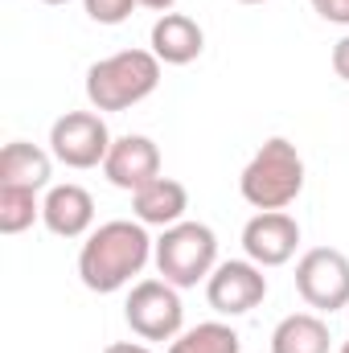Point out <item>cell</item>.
<instances>
[{"instance_id":"cell-18","label":"cell","mask_w":349,"mask_h":353,"mask_svg":"<svg viewBox=\"0 0 349 353\" xmlns=\"http://www.w3.org/2000/svg\"><path fill=\"white\" fill-rule=\"evenodd\" d=\"M83 8L94 25H123L132 8H140V0H83Z\"/></svg>"},{"instance_id":"cell-7","label":"cell","mask_w":349,"mask_h":353,"mask_svg":"<svg viewBox=\"0 0 349 353\" xmlns=\"http://www.w3.org/2000/svg\"><path fill=\"white\" fill-rule=\"evenodd\" d=\"M296 292L312 312H337L349 304V255L337 247H312L296 263Z\"/></svg>"},{"instance_id":"cell-15","label":"cell","mask_w":349,"mask_h":353,"mask_svg":"<svg viewBox=\"0 0 349 353\" xmlns=\"http://www.w3.org/2000/svg\"><path fill=\"white\" fill-rule=\"evenodd\" d=\"M329 341L321 312H292L271 329V353H329Z\"/></svg>"},{"instance_id":"cell-14","label":"cell","mask_w":349,"mask_h":353,"mask_svg":"<svg viewBox=\"0 0 349 353\" xmlns=\"http://www.w3.org/2000/svg\"><path fill=\"white\" fill-rule=\"evenodd\" d=\"M54 176V152L29 144V140H12L0 152V185H17V189H50Z\"/></svg>"},{"instance_id":"cell-6","label":"cell","mask_w":349,"mask_h":353,"mask_svg":"<svg viewBox=\"0 0 349 353\" xmlns=\"http://www.w3.org/2000/svg\"><path fill=\"white\" fill-rule=\"evenodd\" d=\"M115 136L107 132V119L99 111H66L50 128V152L66 169H99L111 152Z\"/></svg>"},{"instance_id":"cell-2","label":"cell","mask_w":349,"mask_h":353,"mask_svg":"<svg viewBox=\"0 0 349 353\" xmlns=\"http://www.w3.org/2000/svg\"><path fill=\"white\" fill-rule=\"evenodd\" d=\"M239 193L255 210H288L304 193V157L288 136L263 140L239 176Z\"/></svg>"},{"instance_id":"cell-21","label":"cell","mask_w":349,"mask_h":353,"mask_svg":"<svg viewBox=\"0 0 349 353\" xmlns=\"http://www.w3.org/2000/svg\"><path fill=\"white\" fill-rule=\"evenodd\" d=\"M103 353H152L144 341H111Z\"/></svg>"},{"instance_id":"cell-1","label":"cell","mask_w":349,"mask_h":353,"mask_svg":"<svg viewBox=\"0 0 349 353\" xmlns=\"http://www.w3.org/2000/svg\"><path fill=\"white\" fill-rule=\"evenodd\" d=\"M157 251V239H148L144 222L132 218H111L103 226H94L79 251V279L83 288L111 296L119 288H128Z\"/></svg>"},{"instance_id":"cell-16","label":"cell","mask_w":349,"mask_h":353,"mask_svg":"<svg viewBox=\"0 0 349 353\" xmlns=\"http://www.w3.org/2000/svg\"><path fill=\"white\" fill-rule=\"evenodd\" d=\"M169 353H243V337L226 321H206L169 341Z\"/></svg>"},{"instance_id":"cell-23","label":"cell","mask_w":349,"mask_h":353,"mask_svg":"<svg viewBox=\"0 0 349 353\" xmlns=\"http://www.w3.org/2000/svg\"><path fill=\"white\" fill-rule=\"evenodd\" d=\"M41 4H54V8H58V4H70V0H41Z\"/></svg>"},{"instance_id":"cell-12","label":"cell","mask_w":349,"mask_h":353,"mask_svg":"<svg viewBox=\"0 0 349 353\" xmlns=\"http://www.w3.org/2000/svg\"><path fill=\"white\" fill-rule=\"evenodd\" d=\"M148 50L161 58V66H189V62L201 58L206 33H201V25H197L193 17H185V12H165V17H157V25H152V33H148Z\"/></svg>"},{"instance_id":"cell-17","label":"cell","mask_w":349,"mask_h":353,"mask_svg":"<svg viewBox=\"0 0 349 353\" xmlns=\"http://www.w3.org/2000/svg\"><path fill=\"white\" fill-rule=\"evenodd\" d=\"M33 222H41V201L33 189L0 185V234H25Z\"/></svg>"},{"instance_id":"cell-9","label":"cell","mask_w":349,"mask_h":353,"mask_svg":"<svg viewBox=\"0 0 349 353\" xmlns=\"http://www.w3.org/2000/svg\"><path fill=\"white\" fill-rule=\"evenodd\" d=\"M296 247H300V222L288 210H259L243 226V251H247L251 263H259V267L292 263Z\"/></svg>"},{"instance_id":"cell-4","label":"cell","mask_w":349,"mask_h":353,"mask_svg":"<svg viewBox=\"0 0 349 353\" xmlns=\"http://www.w3.org/2000/svg\"><path fill=\"white\" fill-rule=\"evenodd\" d=\"M152 263L161 271V279H169L173 288H197L214 275L218 267V234L206 222H177L169 230H161Z\"/></svg>"},{"instance_id":"cell-20","label":"cell","mask_w":349,"mask_h":353,"mask_svg":"<svg viewBox=\"0 0 349 353\" xmlns=\"http://www.w3.org/2000/svg\"><path fill=\"white\" fill-rule=\"evenodd\" d=\"M329 62H333V74L341 79V83H349V33L333 46V54H329Z\"/></svg>"},{"instance_id":"cell-3","label":"cell","mask_w":349,"mask_h":353,"mask_svg":"<svg viewBox=\"0 0 349 353\" xmlns=\"http://www.w3.org/2000/svg\"><path fill=\"white\" fill-rule=\"evenodd\" d=\"M161 87V58L152 50H119L87 70V103L94 111H128Z\"/></svg>"},{"instance_id":"cell-22","label":"cell","mask_w":349,"mask_h":353,"mask_svg":"<svg viewBox=\"0 0 349 353\" xmlns=\"http://www.w3.org/2000/svg\"><path fill=\"white\" fill-rule=\"evenodd\" d=\"M173 4H177V0H140V8H152V12H161V17H165V12H173Z\"/></svg>"},{"instance_id":"cell-5","label":"cell","mask_w":349,"mask_h":353,"mask_svg":"<svg viewBox=\"0 0 349 353\" xmlns=\"http://www.w3.org/2000/svg\"><path fill=\"white\" fill-rule=\"evenodd\" d=\"M123 321L140 341H173L185 329V304H181V288L169 279H140L128 292L123 304Z\"/></svg>"},{"instance_id":"cell-10","label":"cell","mask_w":349,"mask_h":353,"mask_svg":"<svg viewBox=\"0 0 349 353\" xmlns=\"http://www.w3.org/2000/svg\"><path fill=\"white\" fill-rule=\"evenodd\" d=\"M103 176L115 189H128V193H136L148 181H157L161 176V148H157V140L136 136V132L115 136V144H111V152L103 161Z\"/></svg>"},{"instance_id":"cell-8","label":"cell","mask_w":349,"mask_h":353,"mask_svg":"<svg viewBox=\"0 0 349 353\" xmlns=\"http://www.w3.org/2000/svg\"><path fill=\"white\" fill-rule=\"evenodd\" d=\"M206 300L218 316H247L267 300V275L251 259H230L218 263L214 275L206 279Z\"/></svg>"},{"instance_id":"cell-24","label":"cell","mask_w":349,"mask_h":353,"mask_svg":"<svg viewBox=\"0 0 349 353\" xmlns=\"http://www.w3.org/2000/svg\"><path fill=\"white\" fill-rule=\"evenodd\" d=\"M239 4H267V0H239Z\"/></svg>"},{"instance_id":"cell-25","label":"cell","mask_w":349,"mask_h":353,"mask_svg":"<svg viewBox=\"0 0 349 353\" xmlns=\"http://www.w3.org/2000/svg\"><path fill=\"white\" fill-rule=\"evenodd\" d=\"M337 353H349V341H346V345H341V350H337Z\"/></svg>"},{"instance_id":"cell-19","label":"cell","mask_w":349,"mask_h":353,"mask_svg":"<svg viewBox=\"0 0 349 353\" xmlns=\"http://www.w3.org/2000/svg\"><path fill=\"white\" fill-rule=\"evenodd\" d=\"M312 12L329 25H349V0H308Z\"/></svg>"},{"instance_id":"cell-11","label":"cell","mask_w":349,"mask_h":353,"mask_svg":"<svg viewBox=\"0 0 349 353\" xmlns=\"http://www.w3.org/2000/svg\"><path fill=\"white\" fill-rule=\"evenodd\" d=\"M41 222L58 239H87L94 230V197L83 185H50L41 197Z\"/></svg>"},{"instance_id":"cell-13","label":"cell","mask_w":349,"mask_h":353,"mask_svg":"<svg viewBox=\"0 0 349 353\" xmlns=\"http://www.w3.org/2000/svg\"><path fill=\"white\" fill-rule=\"evenodd\" d=\"M185 210H189V189L177 176H157V181H148L144 189L132 193V214L144 226L169 230L177 222H185Z\"/></svg>"}]
</instances>
